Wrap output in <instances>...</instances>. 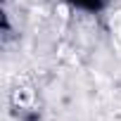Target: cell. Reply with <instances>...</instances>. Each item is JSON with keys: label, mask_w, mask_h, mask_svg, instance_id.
Segmentation results:
<instances>
[{"label": "cell", "mask_w": 121, "mask_h": 121, "mask_svg": "<svg viewBox=\"0 0 121 121\" xmlns=\"http://www.w3.org/2000/svg\"><path fill=\"white\" fill-rule=\"evenodd\" d=\"M10 100H12V107H14V109H19V112H29V109L36 107L38 95H36V88H33L31 83L22 81V83H17V86L12 88Z\"/></svg>", "instance_id": "1"}, {"label": "cell", "mask_w": 121, "mask_h": 121, "mask_svg": "<svg viewBox=\"0 0 121 121\" xmlns=\"http://www.w3.org/2000/svg\"><path fill=\"white\" fill-rule=\"evenodd\" d=\"M109 26H112V33H114V38L121 43V10L112 17V22H109Z\"/></svg>", "instance_id": "2"}]
</instances>
